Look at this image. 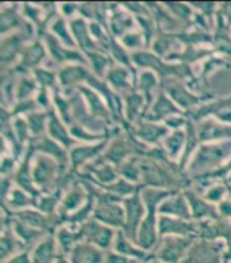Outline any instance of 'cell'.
I'll list each match as a JSON object with an SVG mask.
<instances>
[{"label":"cell","instance_id":"obj_1","mask_svg":"<svg viewBox=\"0 0 231 263\" xmlns=\"http://www.w3.org/2000/svg\"><path fill=\"white\" fill-rule=\"evenodd\" d=\"M189 244L191 240L186 239H167L158 252V258L162 263H178L185 255Z\"/></svg>","mask_w":231,"mask_h":263},{"label":"cell","instance_id":"obj_2","mask_svg":"<svg viewBox=\"0 0 231 263\" xmlns=\"http://www.w3.org/2000/svg\"><path fill=\"white\" fill-rule=\"evenodd\" d=\"M95 217L102 222L113 225V227H120V225L124 224L121 208L114 204L110 198L102 200L101 204L97 209V212H95Z\"/></svg>","mask_w":231,"mask_h":263},{"label":"cell","instance_id":"obj_3","mask_svg":"<svg viewBox=\"0 0 231 263\" xmlns=\"http://www.w3.org/2000/svg\"><path fill=\"white\" fill-rule=\"evenodd\" d=\"M80 232L89 241L97 244L102 248L109 247L110 241H112V236H113V232L110 229L98 225L97 222H87Z\"/></svg>","mask_w":231,"mask_h":263},{"label":"cell","instance_id":"obj_4","mask_svg":"<svg viewBox=\"0 0 231 263\" xmlns=\"http://www.w3.org/2000/svg\"><path fill=\"white\" fill-rule=\"evenodd\" d=\"M127 206V221H125V232L127 235L135 239V232L139 221L143 214V204L137 197H133L125 202Z\"/></svg>","mask_w":231,"mask_h":263},{"label":"cell","instance_id":"obj_5","mask_svg":"<svg viewBox=\"0 0 231 263\" xmlns=\"http://www.w3.org/2000/svg\"><path fill=\"white\" fill-rule=\"evenodd\" d=\"M150 214L147 216L139 231V244L144 250H151L155 246L157 236H155V218H154V209L155 206H149Z\"/></svg>","mask_w":231,"mask_h":263},{"label":"cell","instance_id":"obj_6","mask_svg":"<svg viewBox=\"0 0 231 263\" xmlns=\"http://www.w3.org/2000/svg\"><path fill=\"white\" fill-rule=\"evenodd\" d=\"M102 252L90 244H76L71 255L72 263H102Z\"/></svg>","mask_w":231,"mask_h":263},{"label":"cell","instance_id":"obj_7","mask_svg":"<svg viewBox=\"0 0 231 263\" xmlns=\"http://www.w3.org/2000/svg\"><path fill=\"white\" fill-rule=\"evenodd\" d=\"M222 158H224V152L222 147H216V146H203L197 154L196 160H195V168L197 169H205L209 168L216 162H219Z\"/></svg>","mask_w":231,"mask_h":263},{"label":"cell","instance_id":"obj_8","mask_svg":"<svg viewBox=\"0 0 231 263\" xmlns=\"http://www.w3.org/2000/svg\"><path fill=\"white\" fill-rule=\"evenodd\" d=\"M56 166L52 160L45 157H41L37 160L34 169H33V180L37 184H47L48 181L51 180L52 176L55 175Z\"/></svg>","mask_w":231,"mask_h":263},{"label":"cell","instance_id":"obj_9","mask_svg":"<svg viewBox=\"0 0 231 263\" xmlns=\"http://www.w3.org/2000/svg\"><path fill=\"white\" fill-rule=\"evenodd\" d=\"M55 258V240L47 237L37 246L33 254V263H51Z\"/></svg>","mask_w":231,"mask_h":263},{"label":"cell","instance_id":"obj_10","mask_svg":"<svg viewBox=\"0 0 231 263\" xmlns=\"http://www.w3.org/2000/svg\"><path fill=\"white\" fill-rule=\"evenodd\" d=\"M15 216L30 228H39V229H48L49 228V221L45 216L41 213L34 212V210H22V212L15 213Z\"/></svg>","mask_w":231,"mask_h":263},{"label":"cell","instance_id":"obj_11","mask_svg":"<svg viewBox=\"0 0 231 263\" xmlns=\"http://www.w3.org/2000/svg\"><path fill=\"white\" fill-rule=\"evenodd\" d=\"M47 43L49 45V51H51L53 59L57 60V62H66V60H79V62H83L82 56L79 55L78 52L67 51L64 48H61L52 35H48Z\"/></svg>","mask_w":231,"mask_h":263},{"label":"cell","instance_id":"obj_12","mask_svg":"<svg viewBox=\"0 0 231 263\" xmlns=\"http://www.w3.org/2000/svg\"><path fill=\"white\" fill-rule=\"evenodd\" d=\"M85 78L89 79V72L83 67L70 66L66 67L60 72V83L64 86H70V85H74L76 82H80Z\"/></svg>","mask_w":231,"mask_h":263},{"label":"cell","instance_id":"obj_13","mask_svg":"<svg viewBox=\"0 0 231 263\" xmlns=\"http://www.w3.org/2000/svg\"><path fill=\"white\" fill-rule=\"evenodd\" d=\"M231 137V128L230 127L218 126L215 123L208 122L200 127V138L203 141L207 139H216V138H224Z\"/></svg>","mask_w":231,"mask_h":263},{"label":"cell","instance_id":"obj_14","mask_svg":"<svg viewBox=\"0 0 231 263\" xmlns=\"http://www.w3.org/2000/svg\"><path fill=\"white\" fill-rule=\"evenodd\" d=\"M103 147V143L97 146H85V147H75L72 152H71V160H72V165L75 168L80 165L82 162H85L89 158H93L95 154L101 152V149Z\"/></svg>","mask_w":231,"mask_h":263},{"label":"cell","instance_id":"obj_15","mask_svg":"<svg viewBox=\"0 0 231 263\" xmlns=\"http://www.w3.org/2000/svg\"><path fill=\"white\" fill-rule=\"evenodd\" d=\"M44 55H45L44 47L39 43H35L34 45L26 49L24 58H22V62L19 64V68H24V67L25 68H29V67L35 66L39 60L43 59Z\"/></svg>","mask_w":231,"mask_h":263},{"label":"cell","instance_id":"obj_16","mask_svg":"<svg viewBox=\"0 0 231 263\" xmlns=\"http://www.w3.org/2000/svg\"><path fill=\"white\" fill-rule=\"evenodd\" d=\"M49 133L56 141L61 142L64 146L72 145L70 135L63 127V124L60 123V120L55 116V114H51V119H49Z\"/></svg>","mask_w":231,"mask_h":263},{"label":"cell","instance_id":"obj_17","mask_svg":"<svg viewBox=\"0 0 231 263\" xmlns=\"http://www.w3.org/2000/svg\"><path fill=\"white\" fill-rule=\"evenodd\" d=\"M159 229H161V233H180V235H186L189 232H193V227L191 224L170 220V218H161Z\"/></svg>","mask_w":231,"mask_h":263},{"label":"cell","instance_id":"obj_18","mask_svg":"<svg viewBox=\"0 0 231 263\" xmlns=\"http://www.w3.org/2000/svg\"><path fill=\"white\" fill-rule=\"evenodd\" d=\"M114 248H116V251H117L118 254H121V255L133 256V258H136V259H144L145 258L144 252L140 251V250H137V248H135L133 246H131L130 241H128L121 233L117 236Z\"/></svg>","mask_w":231,"mask_h":263},{"label":"cell","instance_id":"obj_19","mask_svg":"<svg viewBox=\"0 0 231 263\" xmlns=\"http://www.w3.org/2000/svg\"><path fill=\"white\" fill-rule=\"evenodd\" d=\"M162 213H172L176 216L180 217H188V208L182 197L174 198V199L169 200L165 204H162L161 208Z\"/></svg>","mask_w":231,"mask_h":263},{"label":"cell","instance_id":"obj_20","mask_svg":"<svg viewBox=\"0 0 231 263\" xmlns=\"http://www.w3.org/2000/svg\"><path fill=\"white\" fill-rule=\"evenodd\" d=\"M71 28L74 30L79 44H80L83 48H94V44H93V41H91L90 37H89L86 24H85L82 20H75L74 22L71 24Z\"/></svg>","mask_w":231,"mask_h":263},{"label":"cell","instance_id":"obj_21","mask_svg":"<svg viewBox=\"0 0 231 263\" xmlns=\"http://www.w3.org/2000/svg\"><path fill=\"white\" fill-rule=\"evenodd\" d=\"M166 133V130L163 127L153 126V124H143L140 126V128L137 130V135L144 139L147 142H155L158 141L159 138L163 137Z\"/></svg>","mask_w":231,"mask_h":263},{"label":"cell","instance_id":"obj_22","mask_svg":"<svg viewBox=\"0 0 231 263\" xmlns=\"http://www.w3.org/2000/svg\"><path fill=\"white\" fill-rule=\"evenodd\" d=\"M14 231H15V235L18 236L24 243H32L33 240L37 239V237L41 235V232L32 229L30 227L24 224V222H20V221H14Z\"/></svg>","mask_w":231,"mask_h":263},{"label":"cell","instance_id":"obj_23","mask_svg":"<svg viewBox=\"0 0 231 263\" xmlns=\"http://www.w3.org/2000/svg\"><path fill=\"white\" fill-rule=\"evenodd\" d=\"M16 247V241L14 240L12 236V231L10 227H7V231L3 236H0V260L4 259L6 256L11 254Z\"/></svg>","mask_w":231,"mask_h":263},{"label":"cell","instance_id":"obj_24","mask_svg":"<svg viewBox=\"0 0 231 263\" xmlns=\"http://www.w3.org/2000/svg\"><path fill=\"white\" fill-rule=\"evenodd\" d=\"M80 237H83L82 232L80 233H74V232L68 231V229H60L57 233V239H59L60 246L63 247L66 252H68L71 248L74 247V244L78 241Z\"/></svg>","mask_w":231,"mask_h":263},{"label":"cell","instance_id":"obj_25","mask_svg":"<svg viewBox=\"0 0 231 263\" xmlns=\"http://www.w3.org/2000/svg\"><path fill=\"white\" fill-rule=\"evenodd\" d=\"M173 112H177L176 106H173L172 101H169L165 96H161L158 99L157 104L153 108V114H151V118L153 119H161L163 118L165 115L173 114Z\"/></svg>","mask_w":231,"mask_h":263},{"label":"cell","instance_id":"obj_26","mask_svg":"<svg viewBox=\"0 0 231 263\" xmlns=\"http://www.w3.org/2000/svg\"><path fill=\"white\" fill-rule=\"evenodd\" d=\"M128 143L121 139H118L113 143V146L110 147L109 152H108V156H106V160H109V161H113V162H118L121 161L122 158L125 157L127 153L130 152L128 150Z\"/></svg>","mask_w":231,"mask_h":263},{"label":"cell","instance_id":"obj_27","mask_svg":"<svg viewBox=\"0 0 231 263\" xmlns=\"http://www.w3.org/2000/svg\"><path fill=\"white\" fill-rule=\"evenodd\" d=\"M186 197L189 198L191 200V203H192V209H193V214L195 217H205V216H214V212H212V208H209L205 202L197 198L196 195H193V194L188 193L186 194Z\"/></svg>","mask_w":231,"mask_h":263},{"label":"cell","instance_id":"obj_28","mask_svg":"<svg viewBox=\"0 0 231 263\" xmlns=\"http://www.w3.org/2000/svg\"><path fill=\"white\" fill-rule=\"evenodd\" d=\"M8 202H10L12 208H26V206H34L35 204L33 198L26 195L20 190H14L11 195H10V198H8Z\"/></svg>","mask_w":231,"mask_h":263},{"label":"cell","instance_id":"obj_29","mask_svg":"<svg viewBox=\"0 0 231 263\" xmlns=\"http://www.w3.org/2000/svg\"><path fill=\"white\" fill-rule=\"evenodd\" d=\"M108 78L114 87L120 89V87L128 86V72L124 68H114V70L109 71Z\"/></svg>","mask_w":231,"mask_h":263},{"label":"cell","instance_id":"obj_30","mask_svg":"<svg viewBox=\"0 0 231 263\" xmlns=\"http://www.w3.org/2000/svg\"><path fill=\"white\" fill-rule=\"evenodd\" d=\"M38 149L41 150V152H44V153L55 156V157L59 158L60 161H64V158H66L61 147H60L59 145H56L55 142H52L51 139H48V138H44L43 142H41V145H38Z\"/></svg>","mask_w":231,"mask_h":263},{"label":"cell","instance_id":"obj_31","mask_svg":"<svg viewBox=\"0 0 231 263\" xmlns=\"http://www.w3.org/2000/svg\"><path fill=\"white\" fill-rule=\"evenodd\" d=\"M82 199H83L82 191L78 189L72 190V191H71V193L68 194L63 200L64 212H70V210H72V209L78 208L79 204H80V202H82Z\"/></svg>","mask_w":231,"mask_h":263},{"label":"cell","instance_id":"obj_32","mask_svg":"<svg viewBox=\"0 0 231 263\" xmlns=\"http://www.w3.org/2000/svg\"><path fill=\"white\" fill-rule=\"evenodd\" d=\"M141 104H143V97L141 96L135 95V93L128 96V99H127V114H128V118L135 119V116L139 114Z\"/></svg>","mask_w":231,"mask_h":263},{"label":"cell","instance_id":"obj_33","mask_svg":"<svg viewBox=\"0 0 231 263\" xmlns=\"http://www.w3.org/2000/svg\"><path fill=\"white\" fill-rule=\"evenodd\" d=\"M184 141V133H181V131H177L172 135V137L167 138V141H166V149H167L169 154L174 157L177 154V152L180 150L181 143Z\"/></svg>","mask_w":231,"mask_h":263},{"label":"cell","instance_id":"obj_34","mask_svg":"<svg viewBox=\"0 0 231 263\" xmlns=\"http://www.w3.org/2000/svg\"><path fill=\"white\" fill-rule=\"evenodd\" d=\"M47 115L44 114H33L28 118L29 120V130L32 131L34 135L39 133L44 128V123H45Z\"/></svg>","mask_w":231,"mask_h":263},{"label":"cell","instance_id":"obj_35","mask_svg":"<svg viewBox=\"0 0 231 263\" xmlns=\"http://www.w3.org/2000/svg\"><path fill=\"white\" fill-rule=\"evenodd\" d=\"M34 90V82H33L32 79L24 78L20 81L19 86H18V91H16V96L19 97L20 100L26 99L32 91Z\"/></svg>","mask_w":231,"mask_h":263},{"label":"cell","instance_id":"obj_36","mask_svg":"<svg viewBox=\"0 0 231 263\" xmlns=\"http://www.w3.org/2000/svg\"><path fill=\"white\" fill-rule=\"evenodd\" d=\"M35 77L44 87L52 86L55 83V74L47 70H35Z\"/></svg>","mask_w":231,"mask_h":263},{"label":"cell","instance_id":"obj_37","mask_svg":"<svg viewBox=\"0 0 231 263\" xmlns=\"http://www.w3.org/2000/svg\"><path fill=\"white\" fill-rule=\"evenodd\" d=\"M82 90H85V93L87 95V99H89V101H90L91 110H93V112H95V114L105 115V108H103L102 102L98 100V97H97L94 93H91V91H87L86 89H82Z\"/></svg>","mask_w":231,"mask_h":263},{"label":"cell","instance_id":"obj_38","mask_svg":"<svg viewBox=\"0 0 231 263\" xmlns=\"http://www.w3.org/2000/svg\"><path fill=\"white\" fill-rule=\"evenodd\" d=\"M122 172V175L127 177V179H131V180H139V169L135 164H132V161L127 162V164L122 165V168L120 169Z\"/></svg>","mask_w":231,"mask_h":263},{"label":"cell","instance_id":"obj_39","mask_svg":"<svg viewBox=\"0 0 231 263\" xmlns=\"http://www.w3.org/2000/svg\"><path fill=\"white\" fill-rule=\"evenodd\" d=\"M209 252L205 250V251H199L197 252L196 258L192 256L191 259H195V260H188V263H220L219 259L214 255H208Z\"/></svg>","mask_w":231,"mask_h":263},{"label":"cell","instance_id":"obj_40","mask_svg":"<svg viewBox=\"0 0 231 263\" xmlns=\"http://www.w3.org/2000/svg\"><path fill=\"white\" fill-rule=\"evenodd\" d=\"M57 197H59V195H57V194H55L53 197L44 198V199L41 200V203L38 204V208L45 213H52L53 212V209H55L56 202H57Z\"/></svg>","mask_w":231,"mask_h":263},{"label":"cell","instance_id":"obj_41","mask_svg":"<svg viewBox=\"0 0 231 263\" xmlns=\"http://www.w3.org/2000/svg\"><path fill=\"white\" fill-rule=\"evenodd\" d=\"M53 32H55L56 34H59L60 37H63L64 41H67L68 44H72L70 35H68V33H67L66 30V25H64L63 20H57L55 24H53Z\"/></svg>","mask_w":231,"mask_h":263},{"label":"cell","instance_id":"obj_42","mask_svg":"<svg viewBox=\"0 0 231 263\" xmlns=\"http://www.w3.org/2000/svg\"><path fill=\"white\" fill-rule=\"evenodd\" d=\"M97 175H98L99 180L103 181V183L113 181L114 179H116V173H114V171L110 168V166H105V168H102L101 171H98V172H97Z\"/></svg>","mask_w":231,"mask_h":263},{"label":"cell","instance_id":"obj_43","mask_svg":"<svg viewBox=\"0 0 231 263\" xmlns=\"http://www.w3.org/2000/svg\"><path fill=\"white\" fill-rule=\"evenodd\" d=\"M90 58L91 62H93V66H94V68L97 70V72L101 74L102 70H103V67L108 63V60H106L103 56L98 55V53H90Z\"/></svg>","mask_w":231,"mask_h":263},{"label":"cell","instance_id":"obj_44","mask_svg":"<svg viewBox=\"0 0 231 263\" xmlns=\"http://www.w3.org/2000/svg\"><path fill=\"white\" fill-rule=\"evenodd\" d=\"M110 191H113V193H117V194H131L133 193V185L128 184V183H125V181H120L118 184L116 185H112V187H109Z\"/></svg>","mask_w":231,"mask_h":263},{"label":"cell","instance_id":"obj_45","mask_svg":"<svg viewBox=\"0 0 231 263\" xmlns=\"http://www.w3.org/2000/svg\"><path fill=\"white\" fill-rule=\"evenodd\" d=\"M106 263H137V260L130 259L121 254H109L106 258Z\"/></svg>","mask_w":231,"mask_h":263},{"label":"cell","instance_id":"obj_46","mask_svg":"<svg viewBox=\"0 0 231 263\" xmlns=\"http://www.w3.org/2000/svg\"><path fill=\"white\" fill-rule=\"evenodd\" d=\"M140 83H141V87H143L145 91H149L150 89H151V87L155 85V78H154L153 74H150V72H144V74L141 75Z\"/></svg>","mask_w":231,"mask_h":263},{"label":"cell","instance_id":"obj_47","mask_svg":"<svg viewBox=\"0 0 231 263\" xmlns=\"http://www.w3.org/2000/svg\"><path fill=\"white\" fill-rule=\"evenodd\" d=\"M140 43H141V39L139 34H128L125 39H124V44L131 48L139 47V45H140Z\"/></svg>","mask_w":231,"mask_h":263},{"label":"cell","instance_id":"obj_48","mask_svg":"<svg viewBox=\"0 0 231 263\" xmlns=\"http://www.w3.org/2000/svg\"><path fill=\"white\" fill-rule=\"evenodd\" d=\"M223 193H224L223 187H215V189H212V191H209V193L207 194V198L211 200H218L222 198Z\"/></svg>","mask_w":231,"mask_h":263},{"label":"cell","instance_id":"obj_49","mask_svg":"<svg viewBox=\"0 0 231 263\" xmlns=\"http://www.w3.org/2000/svg\"><path fill=\"white\" fill-rule=\"evenodd\" d=\"M8 263H30V260H29V256L26 252H24V254H20V255L15 256L14 259H11Z\"/></svg>","mask_w":231,"mask_h":263},{"label":"cell","instance_id":"obj_50","mask_svg":"<svg viewBox=\"0 0 231 263\" xmlns=\"http://www.w3.org/2000/svg\"><path fill=\"white\" fill-rule=\"evenodd\" d=\"M220 213H222V214H224V216H231V202L230 200H227V202L222 203V206H220Z\"/></svg>","mask_w":231,"mask_h":263},{"label":"cell","instance_id":"obj_51","mask_svg":"<svg viewBox=\"0 0 231 263\" xmlns=\"http://www.w3.org/2000/svg\"><path fill=\"white\" fill-rule=\"evenodd\" d=\"M56 263H68V262H67V259H64V258H61V256H60V258H57Z\"/></svg>","mask_w":231,"mask_h":263},{"label":"cell","instance_id":"obj_52","mask_svg":"<svg viewBox=\"0 0 231 263\" xmlns=\"http://www.w3.org/2000/svg\"><path fill=\"white\" fill-rule=\"evenodd\" d=\"M3 227H4V221L0 220V231H2V229H3Z\"/></svg>","mask_w":231,"mask_h":263},{"label":"cell","instance_id":"obj_53","mask_svg":"<svg viewBox=\"0 0 231 263\" xmlns=\"http://www.w3.org/2000/svg\"><path fill=\"white\" fill-rule=\"evenodd\" d=\"M154 263H159V262H154Z\"/></svg>","mask_w":231,"mask_h":263}]
</instances>
